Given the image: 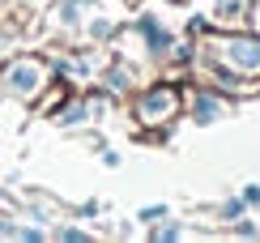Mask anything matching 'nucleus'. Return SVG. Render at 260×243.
<instances>
[{
    "mask_svg": "<svg viewBox=\"0 0 260 243\" xmlns=\"http://www.w3.org/2000/svg\"><path fill=\"white\" fill-rule=\"evenodd\" d=\"M226 60L239 64V69H247V73H260V43H247V39L226 43Z\"/></svg>",
    "mask_w": 260,
    "mask_h": 243,
    "instance_id": "nucleus-1",
    "label": "nucleus"
},
{
    "mask_svg": "<svg viewBox=\"0 0 260 243\" xmlns=\"http://www.w3.org/2000/svg\"><path fill=\"white\" fill-rule=\"evenodd\" d=\"M145 107H149V111H167V107H171V98H167V94H154Z\"/></svg>",
    "mask_w": 260,
    "mask_h": 243,
    "instance_id": "nucleus-4",
    "label": "nucleus"
},
{
    "mask_svg": "<svg viewBox=\"0 0 260 243\" xmlns=\"http://www.w3.org/2000/svg\"><path fill=\"white\" fill-rule=\"evenodd\" d=\"M197 115H201V119H218V115H222V107H218V103H209V98H201Z\"/></svg>",
    "mask_w": 260,
    "mask_h": 243,
    "instance_id": "nucleus-3",
    "label": "nucleus"
},
{
    "mask_svg": "<svg viewBox=\"0 0 260 243\" xmlns=\"http://www.w3.org/2000/svg\"><path fill=\"white\" fill-rule=\"evenodd\" d=\"M9 85H13L17 94H35L39 90V64H17V69L9 73Z\"/></svg>",
    "mask_w": 260,
    "mask_h": 243,
    "instance_id": "nucleus-2",
    "label": "nucleus"
}]
</instances>
